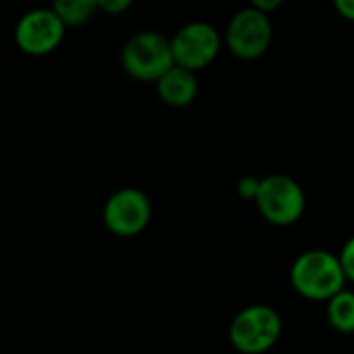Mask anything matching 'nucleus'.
I'll return each mask as SVG.
<instances>
[{
	"label": "nucleus",
	"instance_id": "nucleus-1",
	"mask_svg": "<svg viewBox=\"0 0 354 354\" xmlns=\"http://www.w3.org/2000/svg\"><path fill=\"white\" fill-rule=\"evenodd\" d=\"M288 280L292 290L311 303H328L348 284L340 257L328 249H309L297 255Z\"/></svg>",
	"mask_w": 354,
	"mask_h": 354
},
{
	"label": "nucleus",
	"instance_id": "nucleus-2",
	"mask_svg": "<svg viewBox=\"0 0 354 354\" xmlns=\"http://www.w3.org/2000/svg\"><path fill=\"white\" fill-rule=\"evenodd\" d=\"M284 334V319L272 305H247L228 326V342L239 354L270 353Z\"/></svg>",
	"mask_w": 354,
	"mask_h": 354
},
{
	"label": "nucleus",
	"instance_id": "nucleus-3",
	"mask_svg": "<svg viewBox=\"0 0 354 354\" xmlns=\"http://www.w3.org/2000/svg\"><path fill=\"white\" fill-rule=\"evenodd\" d=\"M120 62L129 77L145 83H156L176 64L170 37L158 31H139L129 37L122 46Z\"/></svg>",
	"mask_w": 354,
	"mask_h": 354
},
{
	"label": "nucleus",
	"instance_id": "nucleus-4",
	"mask_svg": "<svg viewBox=\"0 0 354 354\" xmlns=\"http://www.w3.org/2000/svg\"><path fill=\"white\" fill-rule=\"evenodd\" d=\"M261 218L278 228L295 226L307 209L303 187L288 174H268L261 178V189L255 199Z\"/></svg>",
	"mask_w": 354,
	"mask_h": 354
},
{
	"label": "nucleus",
	"instance_id": "nucleus-5",
	"mask_svg": "<svg viewBox=\"0 0 354 354\" xmlns=\"http://www.w3.org/2000/svg\"><path fill=\"white\" fill-rule=\"evenodd\" d=\"M151 214L153 207L147 193L135 187H124L106 199L102 220L110 234L118 239H133L149 226Z\"/></svg>",
	"mask_w": 354,
	"mask_h": 354
},
{
	"label": "nucleus",
	"instance_id": "nucleus-6",
	"mask_svg": "<svg viewBox=\"0 0 354 354\" xmlns=\"http://www.w3.org/2000/svg\"><path fill=\"white\" fill-rule=\"evenodd\" d=\"M274 27L268 12H261L253 6L239 10L226 27L224 44L241 60L261 58L272 44Z\"/></svg>",
	"mask_w": 354,
	"mask_h": 354
},
{
	"label": "nucleus",
	"instance_id": "nucleus-7",
	"mask_svg": "<svg viewBox=\"0 0 354 354\" xmlns=\"http://www.w3.org/2000/svg\"><path fill=\"white\" fill-rule=\"evenodd\" d=\"M66 23L50 8H33L27 10L15 27V44L17 48L33 58L52 54L64 39Z\"/></svg>",
	"mask_w": 354,
	"mask_h": 354
},
{
	"label": "nucleus",
	"instance_id": "nucleus-8",
	"mask_svg": "<svg viewBox=\"0 0 354 354\" xmlns=\"http://www.w3.org/2000/svg\"><path fill=\"white\" fill-rule=\"evenodd\" d=\"M170 41H172L174 62L178 66H185L197 73L209 66L218 58L224 39L214 25L205 21H191L183 25L170 37Z\"/></svg>",
	"mask_w": 354,
	"mask_h": 354
},
{
	"label": "nucleus",
	"instance_id": "nucleus-9",
	"mask_svg": "<svg viewBox=\"0 0 354 354\" xmlns=\"http://www.w3.org/2000/svg\"><path fill=\"white\" fill-rule=\"evenodd\" d=\"M156 89H158L160 100L166 106L185 108V106H189L197 97L199 83H197L195 71L174 64L166 75H162L156 81Z\"/></svg>",
	"mask_w": 354,
	"mask_h": 354
},
{
	"label": "nucleus",
	"instance_id": "nucleus-10",
	"mask_svg": "<svg viewBox=\"0 0 354 354\" xmlns=\"http://www.w3.org/2000/svg\"><path fill=\"white\" fill-rule=\"evenodd\" d=\"M326 319L330 328L338 334H354V290H340L326 303Z\"/></svg>",
	"mask_w": 354,
	"mask_h": 354
},
{
	"label": "nucleus",
	"instance_id": "nucleus-11",
	"mask_svg": "<svg viewBox=\"0 0 354 354\" xmlns=\"http://www.w3.org/2000/svg\"><path fill=\"white\" fill-rule=\"evenodd\" d=\"M52 8L66 23V27H79L87 23L97 8V0H52Z\"/></svg>",
	"mask_w": 354,
	"mask_h": 354
},
{
	"label": "nucleus",
	"instance_id": "nucleus-12",
	"mask_svg": "<svg viewBox=\"0 0 354 354\" xmlns=\"http://www.w3.org/2000/svg\"><path fill=\"white\" fill-rule=\"evenodd\" d=\"M338 257H340V263H342V270H344L346 280L351 284H354V236L346 239V243L342 245Z\"/></svg>",
	"mask_w": 354,
	"mask_h": 354
},
{
	"label": "nucleus",
	"instance_id": "nucleus-13",
	"mask_svg": "<svg viewBox=\"0 0 354 354\" xmlns=\"http://www.w3.org/2000/svg\"><path fill=\"white\" fill-rule=\"evenodd\" d=\"M259 189H261V178L257 176H243L236 185V193L247 201H255L259 195Z\"/></svg>",
	"mask_w": 354,
	"mask_h": 354
},
{
	"label": "nucleus",
	"instance_id": "nucleus-14",
	"mask_svg": "<svg viewBox=\"0 0 354 354\" xmlns=\"http://www.w3.org/2000/svg\"><path fill=\"white\" fill-rule=\"evenodd\" d=\"M135 0H97V8L106 15H122L133 6Z\"/></svg>",
	"mask_w": 354,
	"mask_h": 354
},
{
	"label": "nucleus",
	"instance_id": "nucleus-15",
	"mask_svg": "<svg viewBox=\"0 0 354 354\" xmlns=\"http://www.w3.org/2000/svg\"><path fill=\"white\" fill-rule=\"evenodd\" d=\"M332 2H334V8L340 17L354 23V0H332Z\"/></svg>",
	"mask_w": 354,
	"mask_h": 354
},
{
	"label": "nucleus",
	"instance_id": "nucleus-16",
	"mask_svg": "<svg viewBox=\"0 0 354 354\" xmlns=\"http://www.w3.org/2000/svg\"><path fill=\"white\" fill-rule=\"evenodd\" d=\"M282 2L284 0H251V6L253 8H257V10H261V12H274L276 8H280L282 6Z\"/></svg>",
	"mask_w": 354,
	"mask_h": 354
}]
</instances>
